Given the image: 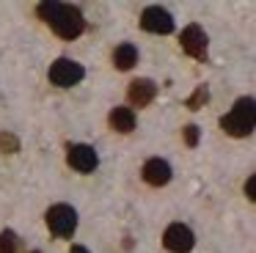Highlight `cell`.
<instances>
[{"instance_id":"6da1fadb","label":"cell","mask_w":256,"mask_h":253,"mask_svg":"<svg viewBox=\"0 0 256 253\" xmlns=\"http://www.w3.org/2000/svg\"><path fill=\"white\" fill-rule=\"evenodd\" d=\"M39 16L52 28V33L61 38H78L80 33L86 30V20L80 14L78 6H69V3H42Z\"/></svg>"},{"instance_id":"7a4b0ae2","label":"cell","mask_w":256,"mask_h":253,"mask_svg":"<svg viewBox=\"0 0 256 253\" xmlns=\"http://www.w3.org/2000/svg\"><path fill=\"white\" fill-rule=\"evenodd\" d=\"M220 126L232 138H248L256 126V99L240 96L237 102H234V108L220 118Z\"/></svg>"},{"instance_id":"3957f363","label":"cell","mask_w":256,"mask_h":253,"mask_svg":"<svg viewBox=\"0 0 256 253\" xmlns=\"http://www.w3.org/2000/svg\"><path fill=\"white\" fill-rule=\"evenodd\" d=\"M47 228L52 231V236L69 240L78 228V212L69 204H56V206L47 209Z\"/></svg>"},{"instance_id":"277c9868","label":"cell","mask_w":256,"mask_h":253,"mask_svg":"<svg viewBox=\"0 0 256 253\" xmlns=\"http://www.w3.org/2000/svg\"><path fill=\"white\" fill-rule=\"evenodd\" d=\"M86 74V69L78 64V60H69V58H58L56 64L50 66V82L52 86H61V88H69L74 82H80Z\"/></svg>"},{"instance_id":"5b68a950","label":"cell","mask_w":256,"mask_h":253,"mask_svg":"<svg viewBox=\"0 0 256 253\" xmlns=\"http://www.w3.org/2000/svg\"><path fill=\"white\" fill-rule=\"evenodd\" d=\"M162 245L171 253H190L196 245V236L184 223H174V226H168L166 234H162Z\"/></svg>"},{"instance_id":"8992f818","label":"cell","mask_w":256,"mask_h":253,"mask_svg":"<svg viewBox=\"0 0 256 253\" xmlns=\"http://www.w3.org/2000/svg\"><path fill=\"white\" fill-rule=\"evenodd\" d=\"M179 42H182V50L190 58L206 60V47H210V42H206V33L201 25H188L182 30V36H179Z\"/></svg>"},{"instance_id":"52a82bcc","label":"cell","mask_w":256,"mask_h":253,"mask_svg":"<svg viewBox=\"0 0 256 253\" xmlns=\"http://www.w3.org/2000/svg\"><path fill=\"white\" fill-rule=\"evenodd\" d=\"M140 28L149 33H160V36H166V33L174 30V16L168 14L166 8H160V6H149V8L140 14Z\"/></svg>"},{"instance_id":"ba28073f","label":"cell","mask_w":256,"mask_h":253,"mask_svg":"<svg viewBox=\"0 0 256 253\" xmlns=\"http://www.w3.org/2000/svg\"><path fill=\"white\" fill-rule=\"evenodd\" d=\"M66 162L72 165L74 170H80V174H91V170L96 168V162H100V157H96V152L91 146L74 143V146H69V152H66Z\"/></svg>"},{"instance_id":"9c48e42d","label":"cell","mask_w":256,"mask_h":253,"mask_svg":"<svg viewBox=\"0 0 256 253\" xmlns=\"http://www.w3.org/2000/svg\"><path fill=\"white\" fill-rule=\"evenodd\" d=\"M154 96H157V86L152 80H146V77L132 80L130 88H127V99H130V104H135V108H146V104H152Z\"/></svg>"},{"instance_id":"30bf717a","label":"cell","mask_w":256,"mask_h":253,"mask_svg":"<svg viewBox=\"0 0 256 253\" xmlns=\"http://www.w3.org/2000/svg\"><path fill=\"white\" fill-rule=\"evenodd\" d=\"M144 179H146V184H152V187L168 184V179H171V165L160 157H152L149 162L144 165Z\"/></svg>"},{"instance_id":"8fae6325","label":"cell","mask_w":256,"mask_h":253,"mask_svg":"<svg viewBox=\"0 0 256 253\" xmlns=\"http://www.w3.org/2000/svg\"><path fill=\"white\" fill-rule=\"evenodd\" d=\"M110 126L116 132H122V135L132 132L135 130V113L130 108H113L110 110Z\"/></svg>"},{"instance_id":"7c38bea8","label":"cell","mask_w":256,"mask_h":253,"mask_svg":"<svg viewBox=\"0 0 256 253\" xmlns=\"http://www.w3.org/2000/svg\"><path fill=\"white\" fill-rule=\"evenodd\" d=\"M113 64H116L118 72L132 69V66L138 64V50H135L132 44H118V47L113 50Z\"/></svg>"},{"instance_id":"4fadbf2b","label":"cell","mask_w":256,"mask_h":253,"mask_svg":"<svg viewBox=\"0 0 256 253\" xmlns=\"http://www.w3.org/2000/svg\"><path fill=\"white\" fill-rule=\"evenodd\" d=\"M206 102H210V88H206V86H198V88H196V91L188 96V102H184V104H188L190 110H198V108H204Z\"/></svg>"},{"instance_id":"5bb4252c","label":"cell","mask_w":256,"mask_h":253,"mask_svg":"<svg viewBox=\"0 0 256 253\" xmlns=\"http://www.w3.org/2000/svg\"><path fill=\"white\" fill-rule=\"evenodd\" d=\"M20 250V240L12 228H6L0 234V253H17Z\"/></svg>"},{"instance_id":"9a60e30c","label":"cell","mask_w":256,"mask_h":253,"mask_svg":"<svg viewBox=\"0 0 256 253\" xmlns=\"http://www.w3.org/2000/svg\"><path fill=\"white\" fill-rule=\"evenodd\" d=\"M0 152H6V154L20 152V138L12 135V132H0Z\"/></svg>"},{"instance_id":"2e32d148","label":"cell","mask_w":256,"mask_h":253,"mask_svg":"<svg viewBox=\"0 0 256 253\" xmlns=\"http://www.w3.org/2000/svg\"><path fill=\"white\" fill-rule=\"evenodd\" d=\"M198 138H201V132H198V126H196V124L184 126V143H188V146H198Z\"/></svg>"},{"instance_id":"e0dca14e","label":"cell","mask_w":256,"mask_h":253,"mask_svg":"<svg viewBox=\"0 0 256 253\" xmlns=\"http://www.w3.org/2000/svg\"><path fill=\"white\" fill-rule=\"evenodd\" d=\"M245 196H248L250 201H256V174L250 176L248 182H245Z\"/></svg>"},{"instance_id":"ac0fdd59","label":"cell","mask_w":256,"mask_h":253,"mask_svg":"<svg viewBox=\"0 0 256 253\" xmlns=\"http://www.w3.org/2000/svg\"><path fill=\"white\" fill-rule=\"evenodd\" d=\"M72 253H91V250H86L83 245H74V248H72Z\"/></svg>"},{"instance_id":"d6986e66","label":"cell","mask_w":256,"mask_h":253,"mask_svg":"<svg viewBox=\"0 0 256 253\" xmlns=\"http://www.w3.org/2000/svg\"><path fill=\"white\" fill-rule=\"evenodd\" d=\"M30 253H42V250H30Z\"/></svg>"}]
</instances>
